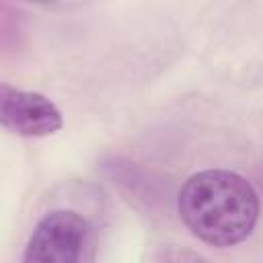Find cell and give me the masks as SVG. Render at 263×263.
I'll return each mask as SVG.
<instances>
[{
  "label": "cell",
  "instance_id": "1",
  "mask_svg": "<svg viewBox=\"0 0 263 263\" xmlns=\"http://www.w3.org/2000/svg\"><path fill=\"white\" fill-rule=\"evenodd\" d=\"M177 212L193 236L226 249L251 236L259 220V195L247 177L228 168H205L183 183Z\"/></svg>",
  "mask_w": 263,
  "mask_h": 263
},
{
  "label": "cell",
  "instance_id": "2",
  "mask_svg": "<svg viewBox=\"0 0 263 263\" xmlns=\"http://www.w3.org/2000/svg\"><path fill=\"white\" fill-rule=\"evenodd\" d=\"M88 222L74 210L47 212L33 228L23 263H80Z\"/></svg>",
  "mask_w": 263,
  "mask_h": 263
},
{
  "label": "cell",
  "instance_id": "3",
  "mask_svg": "<svg viewBox=\"0 0 263 263\" xmlns=\"http://www.w3.org/2000/svg\"><path fill=\"white\" fill-rule=\"evenodd\" d=\"M0 125L23 138H45L62 129L64 117L45 95L0 82Z\"/></svg>",
  "mask_w": 263,
  "mask_h": 263
},
{
  "label": "cell",
  "instance_id": "4",
  "mask_svg": "<svg viewBox=\"0 0 263 263\" xmlns=\"http://www.w3.org/2000/svg\"><path fill=\"white\" fill-rule=\"evenodd\" d=\"M156 263H210V261L203 255H199L197 251L177 247V245H168V247H162L158 251Z\"/></svg>",
  "mask_w": 263,
  "mask_h": 263
}]
</instances>
